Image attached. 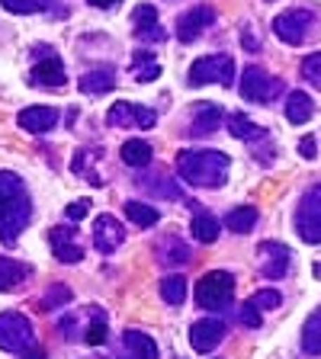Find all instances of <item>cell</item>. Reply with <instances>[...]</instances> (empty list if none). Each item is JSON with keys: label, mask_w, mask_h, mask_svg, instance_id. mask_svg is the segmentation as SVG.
<instances>
[{"label": "cell", "mask_w": 321, "mask_h": 359, "mask_svg": "<svg viewBox=\"0 0 321 359\" xmlns=\"http://www.w3.org/2000/svg\"><path fill=\"white\" fill-rule=\"evenodd\" d=\"M32 218V199L26 193V183L20 173L0 170V241L7 247L16 244L20 231Z\"/></svg>", "instance_id": "cell-1"}, {"label": "cell", "mask_w": 321, "mask_h": 359, "mask_svg": "<svg viewBox=\"0 0 321 359\" xmlns=\"http://www.w3.org/2000/svg\"><path fill=\"white\" fill-rule=\"evenodd\" d=\"M228 167H232V157L216 148H190L177 154V173L190 187H206V189L225 187Z\"/></svg>", "instance_id": "cell-2"}, {"label": "cell", "mask_w": 321, "mask_h": 359, "mask_svg": "<svg viewBox=\"0 0 321 359\" xmlns=\"http://www.w3.org/2000/svg\"><path fill=\"white\" fill-rule=\"evenodd\" d=\"M196 305L206 308V311H222L235 295V276L225 273V269H212V273H202V279L196 283Z\"/></svg>", "instance_id": "cell-3"}, {"label": "cell", "mask_w": 321, "mask_h": 359, "mask_svg": "<svg viewBox=\"0 0 321 359\" xmlns=\"http://www.w3.org/2000/svg\"><path fill=\"white\" fill-rule=\"evenodd\" d=\"M235 81V61L232 55H206V58H196L187 71V83L190 87H202V83H222V87H232Z\"/></svg>", "instance_id": "cell-4"}, {"label": "cell", "mask_w": 321, "mask_h": 359, "mask_svg": "<svg viewBox=\"0 0 321 359\" xmlns=\"http://www.w3.org/2000/svg\"><path fill=\"white\" fill-rule=\"evenodd\" d=\"M296 231L306 244H321V183L302 196L296 209Z\"/></svg>", "instance_id": "cell-5"}, {"label": "cell", "mask_w": 321, "mask_h": 359, "mask_svg": "<svg viewBox=\"0 0 321 359\" xmlns=\"http://www.w3.org/2000/svg\"><path fill=\"white\" fill-rule=\"evenodd\" d=\"M280 93H283V81L280 77H270L257 65L244 67V77H241V97L244 100H251V103H273Z\"/></svg>", "instance_id": "cell-6"}, {"label": "cell", "mask_w": 321, "mask_h": 359, "mask_svg": "<svg viewBox=\"0 0 321 359\" xmlns=\"http://www.w3.org/2000/svg\"><path fill=\"white\" fill-rule=\"evenodd\" d=\"M32 346V321L20 311H4L0 314V350L22 353Z\"/></svg>", "instance_id": "cell-7"}, {"label": "cell", "mask_w": 321, "mask_h": 359, "mask_svg": "<svg viewBox=\"0 0 321 359\" xmlns=\"http://www.w3.org/2000/svg\"><path fill=\"white\" fill-rule=\"evenodd\" d=\"M312 26H315L312 10H286V13H280L273 20V32L286 45H302L308 39V32H312Z\"/></svg>", "instance_id": "cell-8"}, {"label": "cell", "mask_w": 321, "mask_h": 359, "mask_svg": "<svg viewBox=\"0 0 321 359\" xmlns=\"http://www.w3.org/2000/svg\"><path fill=\"white\" fill-rule=\"evenodd\" d=\"M289 260H292V250L286 244H277V241H263L257 247V269L261 276L267 279H280L289 269Z\"/></svg>", "instance_id": "cell-9"}, {"label": "cell", "mask_w": 321, "mask_h": 359, "mask_svg": "<svg viewBox=\"0 0 321 359\" xmlns=\"http://www.w3.org/2000/svg\"><path fill=\"white\" fill-rule=\"evenodd\" d=\"M106 126L110 128H122V126L151 128L155 126V109H148L142 103H112V109L106 112Z\"/></svg>", "instance_id": "cell-10"}, {"label": "cell", "mask_w": 321, "mask_h": 359, "mask_svg": "<svg viewBox=\"0 0 321 359\" xmlns=\"http://www.w3.org/2000/svg\"><path fill=\"white\" fill-rule=\"evenodd\" d=\"M122 241H126V228H122L119 218L112 215H97V222H93V247H97L100 254H116L122 247Z\"/></svg>", "instance_id": "cell-11"}, {"label": "cell", "mask_w": 321, "mask_h": 359, "mask_svg": "<svg viewBox=\"0 0 321 359\" xmlns=\"http://www.w3.org/2000/svg\"><path fill=\"white\" fill-rule=\"evenodd\" d=\"M212 22H216V10L206 7V4H199V7L187 10V13L177 20V39L180 42H196V39L202 36V32L209 29Z\"/></svg>", "instance_id": "cell-12"}, {"label": "cell", "mask_w": 321, "mask_h": 359, "mask_svg": "<svg viewBox=\"0 0 321 359\" xmlns=\"http://www.w3.org/2000/svg\"><path fill=\"white\" fill-rule=\"evenodd\" d=\"M222 340H225V321H218V318H199L190 327V346L196 353H212Z\"/></svg>", "instance_id": "cell-13"}, {"label": "cell", "mask_w": 321, "mask_h": 359, "mask_svg": "<svg viewBox=\"0 0 321 359\" xmlns=\"http://www.w3.org/2000/svg\"><path fill=\"white\" fill-rule=\"evenodd\" d=\"M30 81L36 87H45V90H61L67 83V74H65V65H61L58 55H45L32 65L30 71Z\"/></svg>", "instance_id": "cell-14"}, {"label": "cell", "mask_w": 321, "mask_h": 359, "mask_svg": "<svg viewBox=\"0 0 321 359\" xmlns=\"http://www.w3.org/2000/svg\"><path fill=\"white\" fill-rule=\"evenodd\" d=\"M16 126L26 128L30 135H45L58 126V109L55 106H30L16 116Z\"/></svg>", "instance_id": "cell-15"}, {"label": "cell", "mask_w": 321, "mask_h": 359, "mask_svg": "<svg viewBox=\"0 0 321 359\" xmlns=\"http://www.w3.org/2000/svg\"><path fill=\"white\" fill-rule=\"evenodd\" d=\"M48 241H52V254L58 257L61 263H81V260H84V247L77 244L74 228H67V224H58V228H52Z\"/></svg>", "instance_id": "cell-16"}, {"label": "cell", "mask_w": 321, "mask_h": 359, "mask_svg": "<svg viewBox=\"0 0 321 359\" xmlns=\"http://www.w3.org/2000/svg\"><path fill=\"white\" fill-rule=\"evenodd\" d=\"M132 22H135V39L142 42H164V29L157 26V10L151 4H138L132 10Z\"/></svg>", "instance_id": "cell-17"}, {"label": "cell", "mask_w": 321, "mask_h": 359, "mask_svg": "<svg viewBox=\"0 0 321 359\" xmlns=\"http://www.w3.org/2000/svg\"><path fill=\"white\" fill-rule=\"evenodd\" d=\"M222 119H225L222 106H216V103H199V106L193 109V119H190V128H187V132L193 135V138L212 135L218 126H222Z\"/></svg>", "instance_id": "cell-18"}, {"label": "cell", "mask_w": 321, "mask_h": 359, "mask_svg": "<svg viewBox=\"0 0 321 359\" xmlns=\"http://www.w3.org/2000/svg\"><path fill=\"white\" fill-rule=\"evenodd\" d=\"M77 87H81L84 93H90V97L110 93V90L116 87V71H112V67H97V71H90V74H84L81 81H77Z\"/></svg>", "instance_id": "cell-19"}, {"label": "cell", "mask_w": 321, "mask_h": 359, "mask_svg": "<svg viewBox=\"0 0 321 359\" xmlns=\"http://www.w3.org/2000/svg\"><path fill=\"white\" fill-rule=\"evenodd\" d=\"M228 132H232L235 138H241V142H261V138H267V128L251 122L244 112H232V116H228Z\"/></svg>", "instance_id": "cell-20"}, {"label": "cell", "mask_w": 321, "mask_h": 359, "mask_svg": "<svg viewBox=\"0 0 321 359\" xmlns=\"http://www.w3.org/2000/svg\"><path fill=\"white\" fill-rule=\"evenodd\" d=\"M30 273L32 269L26 266V263L10 260V257H0V292H13Z\"/></svg>", "instance_id": "cell-21"}, {"label": "cell", "mask_w": 321, "mask_h": 359, "mask_svg": "<svg viewBox=\"0 0 321 359\" xmlns=\"http://www.w3.org/2000/svg\"><path fill=\"white\" fill-rule=\"evenodd\" d=\"M312 100H308V93H302V90H292L289 97H286V119L292 122V126H302V122L312 119Z\"/></svg>", "instance_id": "cell-22"}, {"label": "cell", "mask_w": 321, "mask_h": 359, "mask_svg": "<svg viewBox=\"0 0 321 359\" xmlns=\"http://www.w3.org/2000/svg\"><path fill=\"white\" fill-rule=\"evenodd\" d=\"M190 231H193V238L199 241V244H216L218 241V222L212 212H202L196 209L193 222H190Z\"/></svg>", "instance_id": "cell-23"}, {"label": "cell", "mask_w": 321, "mask_h": 359, "mask_svg": "<svg viewBox=\"0 0 321 359\" xmlns=\"http://www.w3.org/2000/svg\"><path fill=\"white\" fill-rule=\"evenodd\" d=\"M119 154L129 167H148L151 157H155V151H151V144L145 142V138H129V142L122 144Z\"/></svg>", "instance_id": "cell-24"}, {"label": "cell", "mask_w": 321, "mask_h": 359, "mask_svg": "<svg viewBox=\"0 0 321 359\" xmlns=\"http://www.w3.org/2000/svg\"><path fill=\"white\" fill-rule=\"evenodd\" d=\"M122 344H126V350L132 353L135 359H157V346H155V340H151L148 334H142V330H126Z\"/></svg>", "instance_id": "cell-25"}, {"label": "cell", "mask_w": 321, "mask_h": 359, "mask_svg": "<svg viewBox=\"0 0 321 359\" xmlns=\"http://www.w3.org/2000/svg\"><path fill=\"white\" fill-rule=\"evenodd\" d=\"M132 77L138 83H151L161 77V65L155 61V55L151 52H135L132 55Z\"/></svg>", "instance_id": "cell-26"}, {"label": "cell", "mask_w": 321, "mask_h": 359, "mask_svg": "<svg viewBox=\"0 0 321 359\" xmlns=\"http://www.w3.org/2000/svg\"><path fill=\"white\" fill-rule=\"evenodd\" d=\"M225 224H228V231H235V234H247L257 224V209L254 205H238V209H232L225 215Z\"/></svg>", "instance_id": "cell-27"}, {"label": "cell", "mask_w": 321, "mask_h": 359, "mask_svg": "<svg viewBox=\"0 0 321 359\" xmlns=\"http://www.w3.org/2000/svg\"><path fill=\"white\" fill-rule=\"evenodd\" d=\"M126 209V215H129V222H135L138 228H155L157 222H161V212L155 209V205H145V202H126L122 205Z\"/></svg>", "instance_id": "cell-28"}, {"label": "cell", "mask_w": 321, "mask_h": 359, "mask_svg": "<svg viewBox=\"0 0 321 359\" xmlns=\"http://www.w3.org/2000/svg\"><path fill=\"white\" fill-rule=\"evenodd\" d=\"M71 299H74L71 285L52 283V289H48L42 299H39V308H42V311H52V308H65V305H71Z\"/></svg>", "instance_id": "cell-29"}, {"label": "cell", "mask_w": 321, "mask_h": 359, "mask_svg": "<svg viewBox=\"0 0 321 359\" xmlns=\"http://www.w3.org/2000/svg\"><path fill=\"white\" fill-rule=\"evenodd\" d=\"M302 350L312 353V356H321V308L306 321V330H302Z\"/></svg>", "instance_id": "cell-30"}, {"label": "cell", "mask_w": 321, "mask_h": 359, "mask_svg": "<svg viewBox=\"0 0 321 359\" xmlns=\"http://www.w3.org/2000/svg\"><path fill=\"white\" fill-rule=\"evenodd\" d=\"M161 299H164L167 305H183V299H187V279L164 276L161 279Z\"/></svg>", "instance_id": "cell-31"}, {"label": "cell", "mask_w": 321, "mask_h": 359, "mask_svg": "<svg viewBox=\"0 0 321 359\" xmlns=\"http://www.w3.org/2000/svg\"><path fill=\"white\" fill-rule=\"evenodd\" d=\"M157 254H161V260H164V263H187L190 257H193V254H190V247L183 244L180 238H167L164 244L157 247Z\"/></svg>", "instance_id": "cell-32"}, {"label": "cell", "mask_w": 321, "mask_h": 359, "mask_svg": "<svg viewBox=\"0 0 321 359\" xmlns=\"http://www.w3.org/2000/svg\"><path fill=\"white\" fill-rule=\"evenodd\" d=\"M93 157H97L93 151H77L74 161H71V170H74V173H84V177H87L93 187H103V180H100L97 173L90 170V161H93Z\"/></svg>", "instance_id": "cell-33"}, {"label": "cell", "mask_w": 321, "mask_h": 359, "mask_svg": "<svg viewBox=\"0 0 321 359\" xmlns=\"http://www.w3.org/2000/svg\"><path fill=\"white\" fill-rule=\"evenodd\" d=\"M10 13H39V10H48L55 0H0Z\"/></svg>", "instance_id": "cell-34"}, {"label": "cell", "mask_w": 321, "mask_h": 359, "mask_svg": "<svg viewBox=\"0 0 321 359\" xmlns=\"http://www.w3.org/2000/svg\"><path fill=\"white\" fill-rule=\"evenodd\" d=\"M84 340H87L90 346H100V344H106V318L93 308V321H90V327H87V334H84Z\"/></svg>", "instance_id": "cell-35"}, {"label": "cell", "mask_w": 321, "mask_h": 359, "mask_svg": "<svg viewBox=\"0 0 321 359\" xmlns=\"http://www.w3.org/2000/svg\"><path fill=\"white\" fill-rule=\"evenodd\" d=\"M251 305L254 308H263V311H270V308H280L283 305V295H280L277 289H261V292H254V295H251Z\"/></svg>", "instance_id": "cell-36"}, {"label": "cell", "mask_w": 321, "mask_h": 359, "mask_svg": "<svg viewBox=\"0 0 321 359\" xmlns=\"http://www.w3.org/2000/svg\"><path fill=\"white\" fill-rule=\"evenodd\" d=\"M302 77H306L312 87H318L321 90V52H315V55H308L306 61H302Z\"/></svg>", "instance_id": "cell-37"}, {"label": "cell", "mask_w": 321, "mask_h": 359, "mask_svg": "<svg viewBox=\"0 0 321 359\" xmlns=\"http://www.w3.org/2000/svg\"><path fill=\"white\" fill-rule=\"evenodd\" d=\"M87 212H90V199H77V202H71L67 205V222H81V218H87Z\"/></svg>", "instance_id": "cell-38"}, {"label": "cell", "mask_w": 321, "mask_h": 359, "mask_svg": "<svg viewBox=\"0 0 321 359\" xmlns=\"http://www.w3.org/2000/svg\"><path fill=\"white\" fill-rule=\"evenodd\" d=\"M142 187H145V189H151V193H161V196H171V199H180V189H177V187H167L164 180H155V183L142 180Z\"/></svg>", "instance_id": "cell-39"}, {"label": "cell", "mask_w": 321, "mask_h": 359, "mask_svg": "<svg viewBox=\"0 0 321 359\" xmlns=\"http://www.w3.org/2000/svg\"><path fill=\"white\" fill-rule=\"evenodd\" d=\"M241 324H244V327H261V308H254L247 302V305L241 308Z\"/></svg>", "instance_id": "cell-40"}, {"label": "cell", "mask_w": 321, "mask_h": 359, "mask_svg": "<svg viewBox=\"0 0 321 359\" xmlns=\"http://www.w3.org/2000/svg\"><path fill=\"white\" fill-rule=\"evenodd\" d=\"M299 154H302V157H308V161L315 157V138H312V135L299 142Z\"/></svg>", "instance_id": "cell-41"}, {"label": "cell", "mask_w": 321, "mask_h": 359, "mask_svg": "<svg viewBox=\"0 0 321 359\" xmlns=\"http://www.w3.org/2000/svg\"><path fill=\"white\" fill-rule=\"evenodd\" d=\"M90 4H93V7H100V10H112L119 0H90Z\"/></svg>", "instance_id": "cell-42"}, {"label": "cell", "mask_w": 321, "mask_h": 359, "mask_svg": "<svg viewBox=\"0 0 321 359\" xmlns=\"http://www.w3.org/2000/svg\"><path fill=\"white\" fill-rule=\"evenodd\" d=\"M26 359H45V353L42 350H30V356H26Z\"/></svg>", "instance_id": "cell-43"}, {"label": "cell", "mask_w": 321, "mask_h": 359, "mask_svg": "<svg viewBox=\"0 0 321 359\" xmlns=\"http://www.w3.org/2000/svg\"><path fill=\"white\" fill-rule=\"evenodd\" d=\"M315 276H321V263H318V266H315Z\"/></svg>", "instance_id": "cell-44"}]
</instances>
